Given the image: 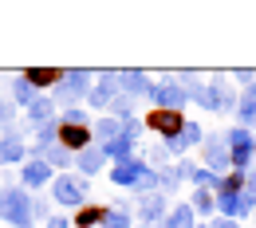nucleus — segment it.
Returning a JSON list of instances; mask_svg holds the SVG:
<instances>
[{
  "instance_id": "nucleus-1",
  "label": "nucleus",
  "mask_w": 256,
  "mask_h": 228,
  "mask_svg": "<svg viewBox=\"0 0 256 228\" xmlns=\"http://www.w3.org/2000/svg\"><path fill=\"white\" fill-rule=\"evenodd\" d=\"M0 213L16 228H28V221H32V205H28V197L20 193V189H8V193L0 197Z\"/></svg>"
},
{
  "instance_id": "nucleus-2",
  "label": "nucleus",
  "mask_w": 256,
  "mask_h": 228,
  "mask_svg": "<svg viewBox=\"0 0 256 228\" xmlns=\"http://www.w3.org/2000/svg\"><path fill=\"white\" fill-rule=\"evenodd\" d=\"M60 142H64L67 150H87L91 134H87L83 122H64V126H60Z\"/></svg>"
},
{
  "instance_id": "nucleus-3",
  "label": "nucleus",
  "mask_w": 256,
  "mask_h": 228,
  "mask_svg": "<svg viewBox=\"0 0 256 228\" xmlns=\"http://www.w3.org/2000/svg\"><path fill=\"white\" fill-rule=\"evenodd\" d=\"M56 197H60L64 205H79V201L87 197V185H83L79 177H60V181H56Z\"/></svg>"
},
{
  "instance_id": "nucleus-4",
  "label": "nucleus",
  "mask_w": 256,
  "mask_h": 228,
  "mask_svg": "<svg viewBox=\"0 0 256 228\" xmlns=\"http://www.w3.org/2000/svg\"><path fill=\"white\" fill-rule=\"evenodd\" d=\"M64 79V71H28V83L32 87H56Z\"/></svg>"
},
{
  "instance_id": "nucleus-5",
  "label": "nucleus",
  "mask_w": 256,
  "mask_h": 228,
  "mask_svg": "<svg viewBox=\"0 0 256 228\" xmlns=\"http://www.w3.org/2000/svg\"><path fill=\"white\" fill-rule=\"evenodd\" d=\"M150 122H154V126H158V130H166V134H174V130H178V122H182V118H178V114H174V110H158V114H154V118H150Z\"/></svg>"
},
{
  "instance_id": "nucleus-6",
  "label": "nucleus",
  "mask_w": 256,
  "mask_h": 228,
  "mask_svg": "<svg viewBox=\"0 0 256 228\" xmlns=\"http://www.w3.org/2000/svg\"><path fill=\"white\" fill-rule=\"evenodd\" d=\"M40 181H48V162H32L24 169V185H40Z\"/></svg>"
},
{
  "instance_id": "nucleus-7",
  "label": "nucleus",
  "mask_w": 256,
  "mask_h": 228,
  "mask_svg": "<svg viewBox=\"0 0 256 228\" xmlns=\"http://www.w3.org/2000/svg\"><path fill=\"white\" fill-rule=\"evenodd\" d=\"M98 221H102V209H83V213L75 217V225H79V228H91V225H98Z\"/></svg>"
},
{
  "instance_id": "nucleus-8",
  "label": "nucleus",
  "mask_w": 256,
  "mask_h": 228,
  "mask_svg": "<svg viewBox=\"0 0 256 228\" xmlns=\"http://www.w3.org/2000/svg\"><path fill=\"white\" fill-rule=\"evenodd\" d=\"M16 158H20V146H16V142L0 146V162H16Z\"/></svg>"
},
{
  "instance_id": "nucleus-9",
  "label": "nucleus",
  "mask_w": 256,
  "mask_h": 228,
  "mask_svg": "<svg viewBox=\"0 0 256 228\" xmlns=\"http://www.w3.org/2000/svg\"><path fill=\"white\" fill-rule=\"evenodd\" d=\"M16 98H20V102H28V98H32V83H28V79H24V83H16Z\"/></svg>"
},
{
  "instance_id": "nucleus-10",
  "label": "nucleus",
  "mask_w": 256,
  "mask_h": 228,
  "mask_svg": "<svg viewBox=\"0 0 256 228\" xmlns=\"http://www.w3.org/2000/svg\"><path fill=\"white\" fill-rule=\"evenodd\" d=\"M48 114H52L48 102H32V118H48Z\"/></svg>"
},
{
  "instance_id": "nucleus-11",
  "label": "nucleus",
  "mask_w": 256,
  "mask_h": 228,
  "mask_svg": "<svg viewBox=\"0 0 256 228\" xmlns=\"http://www.w3.org/2000/svg\"><path fill=\"white\" fill-rule=\"evenodd\" d=\"M52 228H67V221H52Z\"/></svg>"
}]
</instances>
